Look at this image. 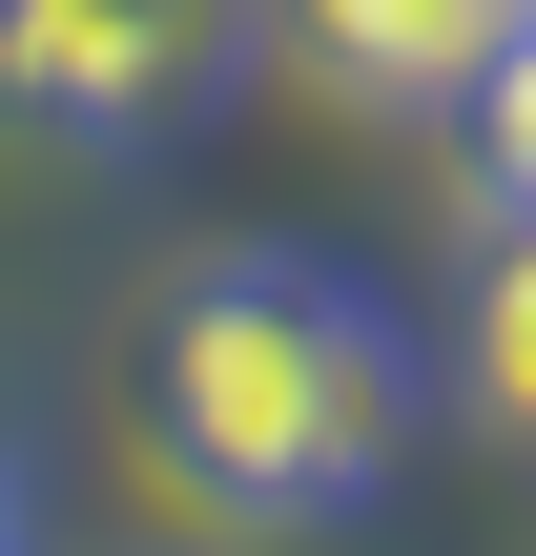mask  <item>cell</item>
<instances>
[{"instance_id":"cell-1","label":"cell","mask_w":536,"mask_h":556,"mask_svg":"<svg viewBox=\"0 0 536 556\" xmlns=\"http://www.w3.org/2000/svg\"><path fill=\"white\" fill-rule=\"evenodd\" d=\"M124 413H145V475H165L186 516H227V536H331V516H372V495L413 475L434 351H413L351 268H310V248H207V268L145 289Z\"/></svg>"},{"instance_id":"cell-2","label":"cell","mask_w":536,"mask_h":556,"mask_svg":"<svg viewBox=\"0 0 536 556\" xmlns=\"http://www.w3.org/2000/svg\"><path fill=\"white\" fill-rule=\"evenodd\" d=\"M269 62V0H0V144L145 165Z\"/></svg>"},{"instance_id":"cell-3","label":"cell","mask_w":536,"mask_h":556,"mask_svg":"<svg viewBox=\"0 0 536 556\" xmlns=\"http://www.w3.org/2000/svg\"><path fill=\"white\" fill-rule=\"evenodd\" d=\"M516 41V0H269V62L331 103H454Z\"/></svg>"},{"instance_id":"cell-4","label":"cell","mask_w":536,"mask_h":556,"mask_svg":"<svg viewBox=\"0 0 536 556\" xmlns=\"http://www.w3.org/2000/svg\"><path fill=\"white\" fill-rule=\"evenodd\" d=\"M454 165H475V206H536V0H516V41L454 83Z\"/></svg>"},{"instance_id":"cell-5","label":"cell","mask_w":536,"mask_h":556,"mask_svg":"<svg viewBox=\"0 0 536 556\" xmlns=\"http://www.w3.org/2000/svg\"><path fill=\"white\" fill-rule=\"evenodd\" d=\"M475 392L536 433V206H496V268H475Z\"/></svg>"},{"instance_id":"cell-6","label":"cell","mask_w":536,"mask_h":556,"mask_svg":"<svg viewBox=\"0 0 536 556\" xmlns=\"http://www.w3.org/2000/svg\"><path fill=\"white\" fill-rule=\"evenodd\" d=\"M0 556H21V475H0Z\"/></svg>"}]
</instances>
